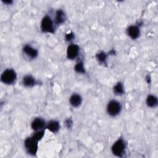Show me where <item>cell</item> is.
Instances as JSON below:
<instances>
[{"label": "cell", "mask_w": 158, "mask_h": 158, "mask_svg": "<svg viewBox=\"0 0 158 158\" xmlns=\"http://www.w3.org/2000/svg\"><path fill=\"white\" fill-rule=\"evenodd\" d=\"M25 146L29 154L35 155L38 149V141L33 137L28 138L25 141Z\"/></svg>", "instance_id": "6da1fadb"}, {"label": "cell", "mask_w": 158, "mask_h": 158, "mask_svg": "<svg viewBox=\"0 0 158 158\" xmlns=\"http://www.w3.org/2000/svg\"><path fill=\"white\" fill-rule=\"evenodd\" d=\"M16 78V73L12 69H7L5 70L1 75V81L6 84L12 83Z\"/></svg>", "instance_id": "7a4b0ae2"}, {"label": "cell", "mask_w": 158, "mask_h": 158, "mask_svg": "<svg viewBox=\"0 0 158 158\" xmlns=\"http://www.w3.org/2000/svg\"><path fill=\"white\" fill-rule=\"evenodd\" d=\"M125 143L122 139L117 140L112 147V151L114 154L117 156L121 157L125 151Z\"/></svg>", "instance_id": "3957f363"}, {"label": "cell", "mask_w": 158, "mask_h": 158, "mask_svg": "<svg viewBox=\"0 0 158 158\" xmlns=\"http://www.w3.org/2000/svg\"><path fill=\"white\" fill-rule=\"evenodd\" d=\"M107 110L109 115L115 116L120 112L121 110V106L118 102L113 100L110 101L108 104Z\"/></svg>", "instance_id": "277c9868"}, {"label": "cell", "mask_w": 158, "mask_h": 158, "mask_svg": "<svg viewBox=\"0 0 158 158\" xmlns=\"http://www.w3.org/2000/svg\"><path fill=\"white\" fill-rule=\"evenodd\" d=\"M41 29L45 32H53V23L51 18L48 16L44 17L42 20Z\"/></svg>", "instance_id": "5b68a950"}, {"label": "cell", "mask_w": 158, "mask_h": 158, "mask_svg": "<svg viewBox=\"0 0 158 158\" xmlns=\"http://www.w3.org/2000/svg\"><path fill=\"white\" fill-rule=\"evenodd\" d=\"M79 52V48L77 44H70L69 46L67 48V57L70 59H75Z\"/></svg>", "instance_id": "8992f818"}, {"label": "cell", "mask_w": 158, "mask_h": 158, "mask_svg": "<svg viewBox=\"0 0 158 158\" xmlns=\"http://www.w3.org/2000/svg\"><path fill=\"white\" fill-rule=\"evenodd\" d=\"M45 122L43 118H36L31 123V128L35 130H40L44 127Z\"/></svg>", "instance_id": "52a82bcc"}, {"label": "cell", "mask_w": 158, "mask_h": 158, "mask_svg": "<svg viewBox=\"0 0 158 158\" xmlns=\"http://www.w3.org/2000/svg\"><path fill=\"white\" fill-rule=\"evenodd\" d=\"M128 34L132 39L137 38L139 35V29L136 26H130L128 28Z\"/></svg>", "instance_id": "ba28073f"}, {"label": "cell", "mask_w": 158, "mask_h": 158, "mask_svg": "<svg viewBox=\"0 0 158 158\" xmlns=\"http://www.w3.org/2000/svg\"><path fill=\"white\" fill-rule=\"evenodd\" d=\"M23 51L28 56H29L31 58L35 57L38 54V52L35 49H34L33 48H32L30 46H28V45H27L24 47Z\"/></svg>", "instance_id": "9c48e42d"}, {"label": "cell", "mask_w": 158, "mask_h": 158, "mask_svg": "<svg viewBox=\"0 0 158 158\" xmlns=\"http://www.w3.org/2000/svg\"><path fill=\"white\" fill-rule=\"evenodd\" d=\"M70 102L73 107H78L81 102V98L80 95L74 94L70 98Z\"/></svg>", "instance_id": "30bf717a"}, {"label": "cell", "mask_w": 158, "mask_h": 158, "mask_svg": "<svg viewBox=\"0 0 158 158\" xmlns=\"http://www.w3.org/2000/svg\"><path fill=\"white\" fill-rule=\"evenodd\" d=\"M59 127H60V125L59 123L55 120L51 121L47 126V128L53 133L57 131L59 129Z\"/></svg>", "instance_id": "8fae6325"}, {"label": "cell", "mask_w": 158, "mask_h": 158, "mask_svg": "<svg viewBox=\"0 0 158 158\" xmlns=\"http://www.w3.org/2000/svg\"><path fill=\"white\" fill-rule=\"evenodd\" d=\"M147 105L151 107H154L157 106V98L153 95H149L146 99Z\"/></svg>", "instance_id": "7c38bea8"}, {"label": "cell", "mask_w": 158, "mask_h": 158, "mask_svg": "<svg viewBox=\"0 0 158 158\" xmlns=\"http://www.w3.org/2000/svg\"><path fill=\"white\" fill-rule=\"evenodd\" d=\"M23 83L26 86H31L35 83V80L31 76L27 75L23 78Z\"/></svg>", "instance_id": "4fadbf2b"}, {"label": "cell", "mask_w": 158, "mask_h": 158, "mask_svg": "<svg viewBox=\"0 0 158 158\" xmlns=\"http://www.w3.org/2000/svg\"><path fill=\"white\" fill-rule=\"evenodd\" d=\"M64 19H65V15L64 12L60 10H58L56 13V22L58 24L62 23L64 21Z\"/></svg>", "instance_id": "5bb4252c"}, {"label": "cell", "mask_w": 158, "mask_h": 158, "mask_svg": "<svg viewBox=\"0 0 158 158\" xmlns=\"http://www.w3.org/2000/svg\"><path fill=\"white\" fill-rule=\"evenodd\" d=\"M114 92L117 94H122L123 91V88L120 83H118L114 88Z\"/></svg>", "instance_id": "9a60e30c"}, {"label": "cell", "mask_w": 158, "mask_h": 158, "mask_svg": "<svg viewBox=\"0 0 158 158\" xmlns=\"http://www.w3.org/2000/svg\"><path fill=\"white\" fill-rule=\"evenodd\" d=\"M43 135H44V131H38L37 133H36L32 137L35 139H36V141H39V140H40L42 138H43Z\"/></svg>", "instance_id": "2e32d148"}, {"label": "cell", "mask_w": 158, "mask_h": 158, "mask_svg": "<svg viewBox=\"0 0 158 158\" xmlns=\"http://www.w3.org/2000/svg\"><path fill=\"white\" fill-rule=\"evenodd\" d=\"M75 70L78 72H80V73H83L85 72L84 70V67L83 65V63L82 62H79L76 65H75Z\"/></svg>", "instance_id": "e0dca14e"}, {"label": "cell", "mask_w": 158, "mask_h": 158, "mask_svg": "<svg viewBox=\"0 0 158 158\" xmlns=\"http://www.w3.org/2000/svg\"><path fill=\"white\" fill-rule=\"evenodd\" d=\"M106 56L104 52H100L98 54V59L100 62H104L106 60Z\"/></svg>", "instance_id": "ac0fdd59"}, {"label": "cell", "mask_w": 158, "mask_h": 158, "mask_svg": "<svg viewBox=\"0 0 158 158\" xmlns=\"http://www.w3.org/2000/svg\"><path fill=\"white\" fill-rule=\"evenodd\" d=\"M73 38V33H69V34H67V35H66V39H67V40H68V41H70V40H71L72 38Z\"/></svg>", "instance_id": "d6986e66"}]
</instances>
